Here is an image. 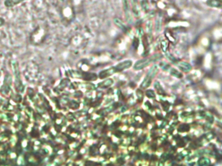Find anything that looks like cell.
Returning <instances> with one entry per match:
<instances>
[{
    "label": "cell",
    "instance_id": "obj_32",
    "mask_svg": "<svg viewBox=\"0 0 222 166\" xmlns=\"http://www.w3.org/2000/svg\"><path fill=\"white\" fill-rule=\"evenodd\" d=\"M5 24V20L3 18H0V27L3 26Z\"/></svg>",
    "mask_w": 222,
    "mask_h": 166
},
{
    "label": "cell",
    "instance_id": "obj_23",
    "mask_svg": "<svg viewBox=\"0 0 222 166\" xmlns=\"http://www.w3.org/2000/svg\"><path fill=\"white\" fill-rule=\"evenodd\" d=\"M189 125L188 124H182L178 128V131L181 132H188L189 131Z\"/></svg>",
    "mask_w": 222,
    "mask_h": 166
},
{
    "label": "cell",
    "instance_id": "obj_8",
    "mask_svg": "<svg viewBox=\"0 0 222 166\" xmlns=\"http://www.w3.org/2000/svg\"><path fill=\"white\" fill-rule=\"evenodd\" d=\"M117 73V71L115 68V66H113V67H110V68H108V69L101 71L99 73L98 77L100 79H102L109 77L110 76L112 75L113 74H114V73Z\"/></svg>",
    "mask_w": 222,
    "mask_h": 166
},
{
    "label": "cell",
    "instance_id": "obj_18",
    "mask_svg": "<svg viewBox=\"0 0 222 166\" xmlns=\"http://www.w3.org/2000/svg\"><path fill=\"white\" fill-rule=\"evenodd\" d=\"M165 56H166V57L167 58V59H168L169 61H170V62H171V63L174 64H175V63L177 62V60H177V59L173 56V55L172 54L168 52V51L165 53Z\"/></svg>",
    "mask_w": 222,
    "mask_h": 166
},
{
    "label": "cell",
    "instance_id": "obj_30",
    "mask_svg": "<svg viewBox=\"0 0 222 166\" xmlns=\"http://www.w3.org/2000/svg\"><path fill=\"white\" fill-rule=\"evenodd\" d=\"M133 42H133V46H134V47L136 49L139 46V40L137 38H135Z\"/></svg>",
    "mask_w": 222,
    "mask_h": 166
},
{
    "label": "cell",
    "instance_id": "obj_24",
    "mask_svg": "<svg viewBox=\"0 0 222 166\" xmlns=\"http://www.w3.org/2000/svg\"><path fill=\"white\" fill-rule=\"evenodd\" d=\"M159 66L164 71H169V69L171 67L169 64L165 63V62L160 63L159 64Z\"/></svg>",
    "mask_w": 222,
    "mask_h": 166
},
{
    "label": "cell",
    "instance_id": "obj_19",
    "mask_svg": "<svg viewBox=\"0 0 222 166\" xmlns=\"http://www.w3.org/2000/svg\"><path fill=\"white\" fill-rule=\"evenodd\" d=\"M140 1V5L143 11L147 12L149 10V6L147 0H139Z\"/></svg>",
    "mask_w": 222,
    "mask_h": 166
},
{
    "label": "cell",
    "instance_id": "obj_27",
    "mask_svg": "<svg viewBox=\"0 0 222 166\" xmlns=\"http://www.w3.org/2000/svg\"><path fill=\"white\" fill-rule=\"evenodd\" d=\"M136 95L137 96L138 99H140L141 101L143 100V91L141 90H137Z\"/></svg>",
    "mask_w": 222,
    "mask_h": 166
},
{
    "label": "cell",
    "instance_id": "obj_25",
    "mask_svg": "<svg viewBox=\"0 0 222 166\" xmlns=\"http://www.w3.org/2000/svg\"><path fill=\"white\" fill-rule=\"evenodd\" d=\"M160 46H161V48L162 51L166 53L168 51V42L166 41V40H163L161 44H160Z\"/></svg>",
    "mask_w": 222,
    "mask_h": 166
},
{
    "label": "cell",
    "instance_id": "obj_33",
    "mask_svg": "<svg viewBox=\"0 0 222 166\" xmlns=\"http://www.w3.org/2000/svg\"><path fill=\"white\" fill-rule=\"evenodd\" d=\"M144 158H145V160H148V159L149 158V155H147V154H145V155H144Z\"/></svg>",
    "mask_w": 222,
    "mask_h": 166
},
{
    "label": "cell",
    "instance_id": "obj_31",
    "mask_svg": "<svg viewBox=\"0 0 222 166\" xmlns=\"http://www.w3.org/2000/svg\"><path fill=\"white\" fill-rule=\"evenodd\" d=\"M97 165H98L97 163L91 161H88L85 163V166H96Z\"/></svg>",
    "mask_w": 222,
    "mask_h": 166
},
{
    "label": "cell",
    "instance_id": "obj_2",
    "mask_svg": "<svg viewBox=\"0 0 222 166\" xmlns=\"http://www.w3.org/2000/svg\"><path fill=\"white\" fill-rule=\"evenodd\" d=\"M12 70L14 72V75L15 77V86L17 90L20 91H22L23 90V85H22V81L21 79V75H20V68H19L18 63L16 61H12Z\"/></svg>",
    "mask_w": 222,
    "mask_h": 166
},
{
    "label": "cell",
    "instance_id": "obj_4",
    "mask_svg": "<svg viewBox=\"0 0 222 166\" xmlns=\"http://www.w3.org/2000/svg\"><path fill=\"white\" fill-rule=\"evenodd\" d=\"M77 75L76 76V77L82 78L85 81H96L97 79V75L95 74L94 73H89V72H76Z\"/></svg>",
    "mask_w": 222,
    "mask_h": 166
},
{
    "label": "cell",
    "instance_id": "obj_34",
    "mask_svg": "<svg viewBox=\"0 0 222 166\" xmlns=\"http://www.w3.org/2000/svg\"><path fill=\"white\" fill-rule=\"evenodd\" d=\"M1 76H2V73H1V71H0V77H1Z\"/></svg>",
    "mask_w": 222,
    "mask_h": 166
},
{
    "label": "cell",
    "instance_id": "obj_21",
    "mask_svg": "<svg viewBox=\"0 0 222 166\" xmlns=\"http://www.w3.org/2000/svg\"><path fill=\"white\" fill-rule=\"evenodd\" d=\"M163 56L161 53H156L150 57L152 62L153 63H155V62H157V61L160 60L161 59H163Z\"/></svg>",
    "mask_w": 222,
    "mask_h": 166
},
{
    "label": "cell",
    "instance_id": "obj_10",
    "mask_svg": "<svg viewBox=\"0 0 222 166\" xmlns=\"http://www.w3.org/2000/svg\"><path fill=\"white\" fill-rule=\"evenodd\" d=\"M132 5V10L133 13H134L135 17L137 18L140 16V10H139L138 0H130Z\"/></svg>",
    "mask_w": 222,
    "mask_h": 166
},
{
    "label": "cell",
    "instance_id": "obj_14",
    "mask_svg": "<svg viewBox=\"0 0 222 166\" xmlns=\"http://www.w3.org/2000/svg\"><path fill=\"white\" fill-rule=\"evenodd\" d=\"M113 84V80L111 79H108L104 80L103 82L100 83L98 84V87L100 88L105 89V88H107L111 87Z\"/></svg>",
    "mask_w": 222,
    "mask_h": 166
},
{
    "label": "cell",
    "instance_id": "obj_5",
    "mask_svg": "<svg viewBox=\"0 0 222 166\" xmlns=\"http://www.w3.org/2000/svg\"><path fill=\"white\" fill-rule=\"evenodd\" d=\"M12 84V77L11 75L7 74L5 77L4 83L2 86V87L0 90V91L3 94H7L9 91H10V87Z\"/></svg>",
    "mask_w": 222,
    "mask_h": 166
},
{
    "label": "cell",
    "instance_id": "obj_6",
    "mask_svg": "<svg viewBox=\"0 0 222 166\" xmlns=\"http://www.w3.org/2000/svg\"><path fill=\"white\" fill-rule=\"evenodd\" d=\"M175 65H176L177 67H178L179 69L181 71L185 72V73L189 72L192 70V65L187 62H185V61L177 60V62L175 63Z\"/></svg>",
    "mask_w": 222,
    "mask_h": 166
},
{
    "label": "cell",
    "instance_id": "obj_1",
    "mask_svg": "<svg viewBox=\"0 0 222 166\" xmlns=\"http://www.w3.org/2000/svg\"><path fill=\"white\" fill-rule=\"evenodd\" d=\"M159 71V67H158V65H154L150 67V69L149 70L147 75L145 76V79L142 83L141 84L140 87L141 88H149L152 82H153V79L156 77V75L158 74V72Z\"/></svg>",
    "mask_w": 222,
    "mask_h": 166
},
{
    "label": "cell",
    "instance_id": "obj_12",
    "mask_svg": "<svg viewBox=\"0 0 222 166\" xmlns=\"http://www.w3.org/2000/svg\"><path fill=\"white\" fill-rule=\"evenodd\" d=\"M206 3L209 7L213 8H221L222 5L221 0H207Z\"/></svg>",
    "mask_w": 222,
    "mask_h": 166
},
{
    "label": "cell",
    "instance_id": "obj_11",
    "mask_svg": "<svg viewBox=\"0 0 222 166\" xmlns=\"http://www.w3.org/2000/svg\"><path fill=\"white\" fill-rule=\"evenodd\" d=\"M113 22H114V23H115L119 28H120V29H121L123 31H124L125 33L128 31V30H129L130 28L126 26L125 24L124 23V22L120 19H119V18H114Z\"/></svg>",
    "mask_w": 222,
    "mask_h": 166
},
{
    "label": "cell",
    "instance_id": "obj_3",
    "mask_svg": "<svg viewBox=\"0 0 222 166\" xmlns=\"http://www.w3.org/2000/svg\"><path fill=\"white\" fill-rule=\"evenodd\" d=\"M151 63H153V62H152L150 57L141 59L137 60L135 63V64L134 65V69L135 70H141L145 68V67L149 66Z\"/></svg>",
    "mask_w": 222,
    "mask_h": 166
},
{
    "label": "cell",
    "instance_id": "obj_13",
    "mask_svg": "<svg viewBox=\"0 0 222 166\" xmlns=\"http://www.w3.org/2000/svg\"><path fill=\"white\" fill-rule=\"evenodd\" d=\"M24 1H26V0H5L4 2V5L7 7H12Z\"/></svg>",
    "mask_w": 222,
    "mask_h": 166
},
{
    "label": "cell",
    "instance_id": "obj_17",
    "mask_svg": "<svg viewBox=\"0 0 222 166\" xmlns=\"http://www.w3.org/2000/svg\"><path fill=\"white\" fill-rule=\"evenodd\" d=\"M153 22L149 21L146 24V30L149 34V37H152V33H153Z\"/></svg>",
    "mask_w": 222,
    "mask_h": 166
},
{
    "label": "cell",
    "instance_id": "obj_20",
    "mask_svg": "<svg viewBox=\"0 0 222 166\" xmlns=\"http://www.w3.org/2000/svg\"><path fill=\"white\" fill-rule=\"evenodd\" d=\"M198 164L199 166H208L211 164V161L208 158H201L198 161Z\"/></svg>",
    "mask_w": 222,
    "mask_h": 166
},
{
    "label": "cell",
    "instance_id": "obj_7",
    "mask_svg": "<svg viewBox=\"0 0 222 166\" xmlns=\"http://www.w3.org/2000/svg\"><path fill=\"white\" fill-rule=\"evenodd\" d=\"M132 66V61L130 60H126L123 61V62L117 64L115 66V68L117 72H120L123 70L130 68Z\"/></svg>",
    "mask_w": 222,
    "mask_h": 166
},
{
    "label": "cell",
    "instance_id": "obj_15",
    "mask_svg": "<svg viewBox=\"0 0 222 166\" xmlns=\"http://www.w3.org/2000/svg\"><path fill=\"white\" fill-rule=\"evenodd\" d=\"M154 87L155 88V90H156L157 93L159 94V95H166V92H165L163 88H162V85L160 84V83L158 82V81H156L155 83V85Z\"/></svg>",
    "mask_w": 222,
    "mask_h": 166
},
{
    "label": "cell",
    "instance_id": "obj_22",
    "mask_svg": "<svg viewBox=\"0 0 222 166\" xmlns=\"http://www.w3.org/2000/svg\"><path fill=\"white\" fill-rule=\"evenodd\" d=\"M162 19L160 18H158V19H156V22H155V29L156 30V32H160V30L162 29Z\"/></svg>",
    "mask_w": 222,
    "mask_h": 166
},
{
    "label": "cell",
    "instance_id": "obj_9",
    "mask_svg": "<svg viewBox=\"0 0 222 166\" xmlns=\"http://www.w3.org/2000/svg\"><path fill=\"white\" fill-rule=\"evenodd\" d=\"M123 8L126 15V19L129 23H132V16L130 14V5L128 0H123Z\"/></svg>",
    "mask_w": 222,
    "mask_h": 166
},
{
    "label": "cell",
    "instance_id": "obj_28",
    "mask_svg": "<svg viewBox=\"0 0 222 166\" xmlns=\"http://www.w3.org/2000/svg\"><path fill=\"white\" fill-rule=\"evenodd\" d=\"M162 107H163V110H165V111H167V110H168V109H169V108L170 107V104L168 101H166V102L162 103Z\"/></svg>",
    "mask_w": 222,
    "mask_h": 166
},
{
    "label": "cell",
    "instance_id": "obj_16",
    "mask_svg": "<svg viewBox=\"0 0 222 166\" xmlns=\"http://www.w3.org/2000/svg\"><path fill=\"white\" fill-rule=\"evenodd\" d=\"M169 73L171 75L176 77V78L181 79L183 77V75L182 74V73L180 71H179L178 70H177L175 68H173V67H171V68L169 70Z\"/></svg>",
    "mask_w": 222,
    "mask_h": 166
},
{
    "label": "cell",
    "instance_id": "obj_29",
    "mask_svg": "<svg viewBox=\"0 0 222 166\" xmlns=\"http://www.w3.org/2000/svg\"><path fill=\"white\" fill-rule=\"evenodd\" d=\"M179 141H177V145L180 147H184L185 145V142L182 140H179Z\"/></svg>",
    "mask_w": 222,
    "mask_h": 166
},
{
    "label": "cell",
    "instance_id": "obj_26",
    "mask_svg": "<svg viewBox=\"0 0 222 166\" xmlns=\"http://www.w3.org/2000/svg\"><path fill=\"white\" fill-rule=\"evenodd\" d=\"M145 94L147 95V97L148 98H150V99H154V98H155V93L153 90H147L145 92Z\"/></svg>",
    "mask_w": 222,
    "mask_h": 166
}]
</instances>
